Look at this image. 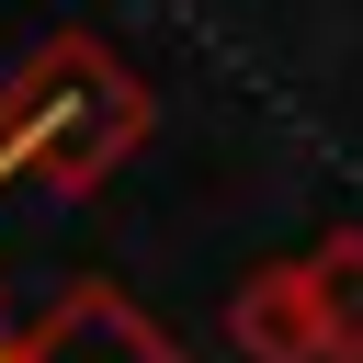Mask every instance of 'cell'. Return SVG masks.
<instances>
[{
    "label": "cell",
    "instance_id": "6da1fadb",
    "mask_svg": "<svg viewBox=\"0 0 363 363\" xmlns=\"http://www.w3.org/2000/svg\"><path fill=\"white\" fill-rule=\"evenodd\" d=\"M147 136V91L102 57V45H45L11 102H0V182H57V193H91L125 147Z\"/></svg>",
    "mask_w": 363,
    "mask_h": 363
},
{
    "label": "cell",
    "instance_id": "7a4b0ae2",
    "mask_svg": "<svg viewBox=\"0 0 363 363\" xmlns=\"http://www.w3.org/2000/svg\"><path fill=\"white\" fill-rule=\"evenodd\" d=\"M34 363H182V340L159 318H136V295L113 284H79L34 318Z\"/></svg>",
    "mask_w": 363,
    "mask_h": 363
},
{
    "label": "cell",
    "instance_id": "3957f363",
    "mask_svg": "<svg viewBox=\"0 0 363 363\" xmlns=\"http://www.w3.org/2000/svg\"><path fill=\"white\" fill-rule=\"evenodd\" d=\"M295 295H306V363H363V227L295 261Z\"/></svg>",
    "mask_w": 363,
    "mask_h": 363
},
{
    "label": "cell",
    "instance_id": "277c9868",
    "mask_svg": "<svg viewBox=\"0 0 363 363\" xmlns=\"http://www.w3.org/2000/svg\"><path fill=\"white\" fill-rule=\"evenodd\" d=\"M0 363H34V329H11V306H0Z\"/></svg>",
    "mask_w": 363,
    "mask_h": 363
}]
</instances>
